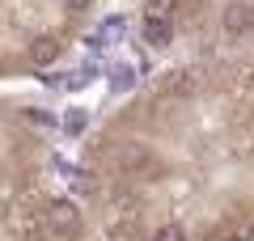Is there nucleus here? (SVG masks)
I'll use <instances>...</instances> for the list:
<instances>
[{"label":"nucleus","mask_w":254,"mask_h":241,"mask_svg":"<svg viewBox=\"0 0 254 241\" xmlns=\"http://www.w3.org/2000/svg\"><path fill=\"white\" fill-rule=\"evenodd\" d=\"M76 190L119 241H254V47L170 68Z\"/></svg>","instance_id":"1"},{"label":"nucleus","mask_w":254,"mask_h":241,"mask_svg":"<svg viewBox=\"0 0 254 241\" xmlns=\"http://www.w3.org/2000/svg\"><path fill=\"white\" fill-rule=\"evenodd\" d=\"M64 127H68V131H72V135H81V131H85V115H81V110H72V115H68V123H64Z\"/></svg>","instance_id":"4"},{"label":"nucleus","mask_w":254,"mask_h":241,"mask_svg":"<svg viewBox=\"0 0 254 241\" xmlns=\"http://www.w3.org/2000/svg\"><path fill=\"white\" fill-rule=\"evenodd\" d=\"M140 38L157 51L178 38L203 51H246L254 47V0H144Z\"/></svg>","instance_id":"2"},{"label":"nucleus","mask_w":254,"mask_h":241,"mask_svg":"<svg viewBox=\"0 0 254 241\" xmlns=\"http://www.w3.org/2000/svg\"><path fill=\"white\" fill-rule=\"evenodd\" d=\"M60 55H64V38L60 34H34L26 43V55H21V60H26L30 68H51Z\"/></svg>","instance_id":"3"}]
</instances>
